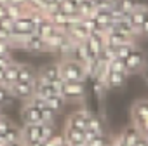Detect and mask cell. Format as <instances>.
I'll return each mask as SVG.
<instances>
[{
    "instance_id": "6da1fadb",
    "label": "cell",
    "mask_w": 148,
    "mask_h": 146,
    "mask_svg": "<svg viewBox=\"0 0 148 146\" xmlns=\"http://www.w3.org/2000/svg\"><path fill=\"white\" fill-rule=\"evenodd\" d=\"M59 70H61V78L68 82H86L87 73L82 63L73 61V59H59Z\"/></svg>"
},
{
    "instance_id": "7a4b0ae2",
    "label": "cell",
    "mask_w": 148,
    "mask_h": 146,
    "mask_svg": "<svg viewBox=\"0 0 148 146\" xmlns=\"http://www.w3.org/2000/svg\"><path fill=\"white\" fill-rule=\"evenodd\" d=\"M131 118L132 125L148 137V99H138L131 108Z\"/></svg>"
},
{
    "instance_id": "3957f363",
    "label": "cell",
    "mask_w": 148,
    "mask_h": 146,
    "mask_svg": "<svg viewBox=\"0 0 148 146\" xmlns=\"http://www.w3.org/2000/svg\"><path fill=\"white\" fill-rule=\"evenodd\" d=\"M59 94L64 98V101H82L86 98V82H68L61 80L59 84Z\"/></svg>"
},
{
    "instance_id": "277c9868",
    "label": "cell",
    "mask_w": 148,
    "mask_h": 146,
    "mask_svg": "<svg viewBox=\"0 0 148 146\" xmlns=\"http://www.w3.org/2000/svg\"><path fill=\"white\" fill-rule=\"evenodd\" d=\"M124 64H125V71L127 75H131V73H138L143 70V66L146 64V54L141 47H134L131 50V54L124 59Z\"/></svg>"
},
{
    "instance_id": "5b68a950",
    "label": "cell",
    "mask_w": 148,
    "mask_h": 146,
    "mask_svg": "<svg viewBox=\"0 0 148 146\" xmlns=\"http://www.w3.org/2000/svg\"><path fill=\"white\" fill-rule=\"evenodd\" d=\"M37 77L40 80H45V82H51V84H59L63 80L61 78V70H59V61L44 64L40 70H37Z\"/></svg>"
},
{
    "instance_id": "8992f818",
    "label": "cell",
    "mask_w": 148,
    "mask_h": 146,
    "mask_svg": "<svg viewBox=\"0 0 148 146\" xmlns=\"http://www.w3.org/2000/svg\"><path fill=\"white\" fill-rule=\"evenodd\" d=\"M11 89V94L14 99L18 101H30L33 96H35V84H30V82H16L12 85H9Z\"/></svg>"
},
{
    "instance_id": "52a82bcc",
    "label": "cell",
    "mask_w": 148,
    "mask_h": 146,
    "mask_svg": "<svg viewBox=\"0 0 148 146\" xmlns=\"http://www.w3.org/2000/svg\"><path fill=\"white\" fill-rule=\"evenodd\" d=\"M21 141L23 144H32L42 141V123H23L21 127Z\"/></svg>"
},
{
    "instance_id": "ba28073f",
    "label": "cell",
    "mask_w": 148,
    "mask_h": 146,
    "mask_svg": "<svg viewBox=\"0 0 148 146\" xmlns=\"http://www.w3.org/2000/svg\"><path fill=\"white\" fill-rule=\"evenodd\" d=\"M21 120L23 123H42V108L26 101L21 106Z\"/></svg>"
},
{
    "instance_id": "9c48e42d",
    "label": "cell",
    "mask_w": 148,
    "mask_h": 146,
    "mask_svg": "<svg viewBox=\"0 0 148 146\" xmlns=\"http://www.w3.org/2000/svg\"><path fill=\"white\" fill-rule=\"evenodd\" d=\"M21 49L28 52H47V44L42 37H38L35 31L26 35L25 40L21 42Z\"/></svg>"
},
{
    "instance_id": "30bf717a",
    "label": "cell",
    "mask_w": 148,
    "mask_h": 146,
    "mask_svg": "<svg viewBox=\"0 0 148 146\" xmlns=\"http://www.w3.org/2000/svg\"><path fill=\"white\" fill-rule=\"evenodd\" d=\"M91 113L87 110H77L73 111L68 118H66V127H73L79 130H86L87 129V122H89Z\"/></svg>"
},
{
    "instance_id": "8fae6325",
    "label": "cell",
    "mask_w": 148,
    "mask_h": 146,
    "mask_svg": "<svg viewBox=\"0 0 148 146\" xmlns=\"http://www.w3.org/2000/svg\"><path fill=\"white\" fill-rule=\"evenodd\" d=\"M59 84H51V82L40 80L37 77V80H35V96L42 98V99H47V98H51L54 94H59Z\"/></svg>"
},
{
    "instance_id": "7c38bea8",
    "label": "cell",
    "mask_w": 148,
    "mask_h": 146,
    "mask_svg": "<svg viewBox=\"0 0 148 146\" xmlns=\"http://www.w3.org/2000/svg\"><path fill=\"white\" fill-rule=\"evenodd\" d=\"M84 134H86V143H87L89 139H92L94 136L106 134V132H105L103 120H101L99 117H96V115H92V113H91V117H89V122H87V129L84 130Z\"/></svg>"
},
{
    "instance_id": "4fadbf2b",
    "label": "cell",
    "mask_w": 148,
    "mask_h": 146,
    "mask_svg": "<svg viewBox=\"0 0 148 146\" xmlns=\"http://www.w3.org/2000/svg\"><path fill=\"white\" fill-rule=\"evenodd\" d=\"M63 136H64V141L70 146H86V134H84V130H79V129L64 125Z\"/></svg>"
},
{
    "instance_id": "5bb4252c",
    "label": "cell",
    "mask_w": 148,
    "mask_h": 146,
    "mask_svg": "<svg viewBox=\"0 0 148 146\" xmlns=\"http://www.w3.org/2000/svg\"><path fill=\"white\" fill-rule=\"evenodd\" d=\"M134 38H136V37H131V35H127V33H124V31H120V30H117V28L110 30V31L105 35V40H106V44H108V45L131 44V42H134Z\"/></svg>"
},
{
    "instance_id": "9a60e30c",
    "label": "cell",
    "mask_w": 148,
    "mask_h": 146,
    "mask_svg": "<svg viewBox=\"0 0 148 146\" xmlns=\"http://www.w3.org/2000/svg\"><path fill=\"white\" fill-rule=\"evenodd\" d=\"M84 44L87 45V49H89V52H91L92 56H99V52H101L103 47L106 45V40H105V35H103V33H91V35L86 38Z\"/></svg>"
},
{
    "instance_id": "2e32d148",
    "label": "cell",
    "mask_w": 148,
    "mask_h": 146,
    "mask_svg": "<svg viewBox=\"0 0 148 146\" xmlns=\"http://www.w3.org/2000/svg\"><path fill=\"white\" fill-rule=\"evenodd\" d=\"M146 14H148V5H143V4H139L132 12H129L127 14V18H129V21H131V25L134 26V30L139 33V28H141V25L145 23V19H146Z\"/></svg>"
},
{
    "instance_id": "e0dca14e",
    "label": "cell",
    "mask_w": 148,
    "mask_h": 146,
    "mask_svg": "<svg viewBox=\"0 0 148 146\" xmlns=\"http://www.w3.org/2000/svg\"><path fill=\"white\" fill-rule=\"evenodd\" d=\"M37 80V70L30 63H19V73H18V82H30L35 84Z\"/></svg>"
},
{
    "instance_id": "ac0fdd59",
    "label": "cell",
    "mask_w": 148,
    "mask_h": 146,
    "mask_svg": "<svg viewBox=\"0 0 148 146\" xmlns=\"http://www.w3.org/2000/svg\"><path fill=\"white\" fill-rule=\"evenodd\" d=\"M127 82V73H115V71H108V77L105 80L106 89H120L124 87Z\"/></svg>"
},
{
    "instance_id": "d6986e66",
    "label": "cell",
    "mask_w": 148,
    "mask_h": 146,
    "mask_svg": "<svg viewBox=\"0 0 148 146\" xmlns=\"http://www.w3.org/2000/svg\"><path fill=\"white\" fill-rule=\"evenodd\" d=\"M56 30H58V28L52 25V21H51L47 16H45V18H44V19H42V21L35 26V33H37L38 37H42L44 40H45V38H49V37H51Z\"/></svg>"
},
{
    "instance_id": "ffe728a7",
    "label": "cell",
    "mask_w": 148,
    "mask_h": 146,
    "mask_svg": "<svg viewBox=\"0 0 148 146\" xmlns=\"http://www.w3.org/2000/svg\"><path fill=\"white\" fill-rule=\"evenodd\" d=\"M143 134L134 127V125H131V127H127L122 134H120V139L124 141V144L125 146H134L138 141H139V137H141Z\"/></svg>"
},
{
    "instance_id": "44dd1931",
    "label": "cell",
    "mask_w": 148,
    "mask_h": 146,
    "mask_svg": "<svg viewBox=\"0 0 148 146\" xmlns=\"http://www.w3.org/2000/svg\"><path fill=\"white\" fill-rule=\"evenodd\" d=\"M18 73H19V63L14 59L5 70H4V84L5 85H12V84H16L18 82Z\"/></svg>"
},
{
    "instance_id": "7402d4cb",
    "label": "cell",
    "mask_w": 148,
    "mask_h": 146,
    "mask_svg": "<svg viewBox=\"0 0 148 146\" xmlns=\"http://www.w3.org/2000/svg\"><path fill=\"white\" fill-rule=\"evenodd\" d=\"M0 136H2V139H4V144L5 143H14V141H21V127L12 123L4 134H0Z\"/></svg>"
},
{
    "instance_id": "603a6c76",
    "label": "cell",
    "mask_w": 148,
    "mask_h": 146,
    "mask_svg": "<svg viewBox=\"0 0 148 146\" xmlns=\"http://www.w3.org/2000/svg\"><path fill=\"white\" fill-rule=\"evenodd\" d=\"M45 106H49L51 110H54L56 113H59L66 106V101H64V98L61 94H54V96H51V98L45 99Z\"/></svg>"
},
{
    "instance_id": "cb8c5ba5",
    "label": "cell",
    "mask_w": 148,
    "mask_h": 146,
    "mask_svg": "<svg viewBox=\"0 0 148 146\" xmlns=\"http://www.w3.org/2000/svg\"><path fill=\"white\" fill-rule=\"evenodd\" d=\"M58 7H59V11H63V12L68 14V16L79 14V2H77V0H61ZM79 16H80V14H79Z\"/></svg>"
},
{
    "instance_id": "d4e9b609",
    "label": "cell",
    "mask_w": 148,
    "mask_h": 146,
    "mask_svg": "<svg viewBox=\"0 0 148 146\" xmlns=\"http://www.w3.org/2000/svg\"><path fill=\"white\" fill-rule=\"evenodd\" d=\"M96 11V4L92 2V0H80L79 2V14L80 18H91Z\"/></svg>"
},
{
    "instance_id": "484cf974",
    "label": "cell",
    "mask_w": 148,
    "mask_h": 146,
    "mask_svg": "<svg viewBox=\"0 0 148 146\" xmlns=\"http://www.w3.org/2000/svg\"><path fill=\"white\" fill-rule=\"evenodd\" d=\"M14 103V98L11 94V89L9 85L5 84H0V108H5V106H11Z\"/></svg>"
},
{
    "instance_id": "4316f807",
    "label": "cell",
    "mask_w": 148,
    "mask_h": 146,
    "mask_svg": "<svg viewBox=\"0 0 148 146\" xmlns=\"http://www.w3.org/2000/svg\"><path fill=\"white\" fill-rule=\"evenodd\" d=\"M115 4H117V7L124 12V14H129V12H132L138 5H139V2L138 0H115Z\"/></svg>"
},
{
    "instance_id": "83f0119b",
    "label": "cell",
    "mask_w": 148,
    "mask_h": 146,
    "mask_svg": "<svg viewBox=\"0 0 148 146\" xmlns=\"http://www.w3.org/2000/svg\"><path fill=\"white\" fill-rule=\"evenodd\" d=\"M5 11H7V18L9 19H18L19 16H23L26 12V7H19V5H14V4H5Z\"/></svg>"
},
{
    "instance_id": "f1b7e54d",
    "label": "cell",
    "mask_w": 148,
    "mask_h": 146,
    "mask_svg": "<svg viewBox=\"0 0 148 146\" xmlns=\"http://www.w3.org/2000/svg\"><path fill=\"white\" fill-rule=\"evenodd\" d=\"M136 47V42H131V44H122V45H115V57L119 59H125L131 50Z\"/></svg>"
},
{
    "instance_id": "f546056e",
    "label": "cell",
    "mask_w": 148,
    "mask_h": 146,
    "mask_svg": "<svg viewBox=\"0 0 148 146\" xmlns=\"http://www.w3.org/2000/svg\"><path fill=\"white\" fill-rule=\"evenodd\" d=\"M108 71H115V73H127V71H125V64H124V59L113 57V59L108 63Z\"/></svg>"
},
{
    "instance_id": "4dcf8cb0",
    "label": "cell",
    "mask_w": 148,
    "mask_h": 146,
    "mask_svg": "<svg viewBox=\"0 0 148 146\" xmlns=\"http://www.w3.org/2000/svg\"><path fill=\"white\" fill-rule=\"evenodd\" d=\"M92 91H94V96H96V99H103V96H105V92H106V85H105V82H101V80H98V78H92Z\"/></svg>"
},
{
    "instance_id": "1f68e13d",
    "label": "cell",
    "mask_w": 148,
    "mask_h": 146,
    "mask_svg": "<svg viewBox=\"0 0 148 146\" xmlns=\"http://www.w3.org/2000/svg\"><path fill=\"white\" fill-rule=\"evenodd\" d=\"M64 144V136H63V132H54L47 141H45V146H63Z\"/></svg>"
},
{
    "instance_id": "d6a6232c",
    "label": "cell",
    "mask_w": 148,
    "mask_h": 146,
    "mask_svg": "<svg viewBox=\"0 0 148 146\" xmlns=\"http://www.w3.org/2000/svg\"><path fill=\"white\" fill-rule=\"evenodd\" d=\"M56 117H58V113H56L54 110H51L49 106H44V108H42V122H45V123H54V122H56Z\"/></svg>"
},
{
    "instance_id": "836d02e7",
    "label": "cell",
    "mask_w": 148,
    "mask_h": 146,
    "mask_svg": "<svg viewBox=\"0 0 148 146\" xmlns=\"http://www.w3.org/2000/svg\"><path fill=\"white\" fill-rule=\"evenodd\" d=\"M54 132H56L54 123H45V122H42V141H47Z\"/></svg>"
},
{
    "instance_id": "e575fe53",
    "label": "cell",
    "mask_w": 148,
    "mask_h": 146,
    "mask_svg": "<svg viewBox=\"0 0 148 146\" xmlns=\"http://www.w3.org/2000/svg\"><path fill=\"white\" fill-rule=\"evenodd\" d=\"M12 123H14V122H12L5 113H4V115H0V134H4V132L12 125Z\"/></svg>"
},
{
    "instance_id": "d590c367",
    "label": "cell",
    "mask_w": 148,
    "mask_h": 146,
    "mask_svg": "<svg viewBox=\"0 0 148 146\" xmlns=\"http://www.w3.org/2000/svg\"><path fill=\"white\" fill-rule=\"evenodd\" d=\"M0 56H12V45L7 40H0Z\"/></svg>"
},
{
    "instance_id": "8d00e7d4",
    "label": "cell",
    "mask_w": 148,
    "mask_h": 146,
    "mask_svg": "<svg viewBox=\"0 0 148 146\" xmlns=\"http://www.w3.org/2000/svg\"><path fill=\"white\" fill-rule=\"evenodd\" d=\"M12 61H14V57H12V56H0V68L5 70Z\"/></svg>"
},
{
    "instance_id": "74e56055",
    "label": "cell",
    "mask_w": 148,
    "mask_h": 146,
    "mask_svg": "<svg viewBox=\"0 0 148 146\" xmlns=\"http://www.w3.org/2000/svg\"><path fill=\"white\" fill-rule=\"evenodd\" d=\"M139 35H143V37H148V14H146V19H145V23L141 25V28H139Z\"/></svg>"
},
{
    "instance_id": "f35d334b",
    "label": "cell",
    "mask_w": 148,
    "mask_h": 146,
    "mask_svg": "<svg viewBox=\"0 0 148 146\" xmlns=\"http://www.w3.org/2000/svg\"><path fill=\"white\" fill-rule=\"evenodd\" d=\"M7 4H14V5H19V7H26L28 5V0H9Z\"/></svg>"
},
{
    "instance_id": "ab89813d",
    "label": "cell",
    "mask_w": 148,
    "mask_h": 146,
    "mask_svg": "<svg viewBox=\"0 0 148 146\" xmlns=\"http://www.w3.org/2000/svg\"><path fill=\"white\" fill-rule=\"evenodd\" d=\"M141 75H143V78H145V82L148 84V63L143 66V70H141Z\"/></svg>"
},
{
    "instance_id": "60d3db41",
    "label": "cell",
    "mask_w": 148,
    "mask_h": 146,
    "mask_svg": "<svg viewBox=\"0 0 148 146\" xmlns=\"http://www.w3.org/2000/svg\"><path fill=\"white\" fill-rule=\"evenodd\" d=\"M4 146H25L23 141H14V143H5Z\"/></svg>"
},
{
    "instance_id": "b9f144b4",
    "label": "cell",
    "mask_w": 148,
    "mask_h": 146,
    "mask_svg": "<svg viewBox=\"0 0 148 146\" xmlns=\"http://www.w3.org/2000/svg\"><path fill=\"white\" fill-rule=\"evenodd\" d=\"M5 14H7V11H5V5H2V4H0V19H2V18H5Z\"/></svg>"
},
{
    "instance_id": "7bdbcfd3",
    "label": "cell",
    "mask_w": 148,
    "mask_h": 146,
    "mask_svg": "<svg viewBox=\"0 0 148 146\" xmlns=\"http://www.w3.org/2000/svg\"><path fill=\"white\" fill-rule=\"evenodd\" d=\"M26 146H45V141H37V143H32V144H26Z\"/></svg>"
},
{
    "instance_id": "ee69618b",
    "label": "cell",
    "mask_w": 148,
    "mask_h": 146,
    "mask_svg": "<svg viewBox=\"0 0 148 146\" xmlns=\"http://www.w3.org/2000/svg\"><path fill=\"white\" fill-rule=\"evenodd\" d=\"M4 77H5V75H4V70L0 68V84H4Z\"/></svg>"
},
{
    "instance_id": "f6af8a7d",
    "label": "cell",
    "mask_w": 148,
    "mask_h": 146,
    "mask_svg": "<svg viewBox=\"0 0 148 146\" xmlns=\"http://www.w3.org/2000/svg\"><path fill=\"white\" fill-rule=\"evenodd\" d=\"M7 2H9V0H0V4H2V5H5Z\"/></svg>"
},
{
    "instance_id": "bcb514c9",
    "label": "cell",
    "mask_w": 148,
    "mask_h": 146,
    "mask_svg": "<svg viewBox=\"0 0 148 146\" xmlns=\"http://www.w3.org/2000/svg\"><path fill=\"white\" fill-rule=\"evenodd\" d=\"M0 146H4V139H2V136H0Z\"/></svg>"
},
{
    "instance_id": "7dc6e473",
    "label": "cell",
    "mask_w": 148,
    "mask_h": 146,
    "mask_svg": "<svg viewBox=\"0 0 148 146\" xmlns=\"http://www.w3.org/2000/svg\"><path fill=\"white\" fill-rule=\"evenodd\" d=\"M0 115H4V108H0Z\"/></svg>"
},
{
    "instance_id": "c3c4849f",
    "label": "cell",
    "mask_w": 148,
    "mask_h": 146,
    "mask_svg": "<svg viewBox=\"0 0 148 146\" xmlns=\"http://www.w3.org/2000/svg\"><path fill=\"white\" fill-rule=\"evenodd\" d=\"M77 2H80V0H77Z\"/></svg>"
}]
</instances>
